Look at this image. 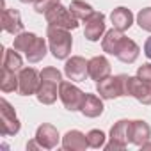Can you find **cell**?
<instances>
[{
  "instance_id": "2e32d148",
  "label": "cell",
  "mask_w": 151,
  "mask_h": 151,
  "mask_svg": "<svg viewBox=\"0 0 151 151\" xmlns=\"http://www.w3.org/2000/svg\"><path fill=\"white\" fill-rule=\"evenodd\" d=\"M2 29L13 36L23 32V22H22V16L16 9H4L2 11Z\"/></svg>"
},
{
  "instance_id": "6da1fadb",
  "label": "cell",
  "mask_w": 151,
  "mask_h": 151,
  "mask_svg": "<svg viewBox=\"0 0 151 151\" xmlns=\"http://www.w3.org/2000/svg\"><path fill=\"white\" fill-rule=\"evenodd\" d=\"M46 39H48V48L52 55L59 60H64L69 57L71 48H73V37L68 29L60 27H52L48 25L46 29Z\"/></svg>"
},
{
  "instance_id": "d4e9b609",
  "label": "cell",
  "mask_w": 151,
  "mask_h": 151,
  "mask_svg": "<svg viewBox=\"0 0 151 151\" xmlns=\"http://www.w3.org/2000/svg\"><path fill=\"white\" fill-rule=\"evenodd\" d=\"M37 36L34 34V32H20V34H16L14 36V41H13V48L14 50H18V52H27L29 50V46L34 43V39H36Z\"/></svg>"
},
{
  "instance_id": "e0dca14e",
  "label": "cell",
  "mask_w": 151,
  "mask_h": 151,
  "mask_svg": "<svg viewBox=\"0 0 151 151\" xmlns=\"http://www.w3.org/2000/svg\"><path fill=\"white\" fill-rule=\"evenodd\" d=\"M110 22L114 25V29L124 32L128 30L132 25H133V13L128 9V7H116L112 13H110Z\"/></svg>"
},
{
  "instance_id": "8992f818",
  "label": "cell",
  "mask_w": 151,
  "mask_h": 151,
  "mask_svg": "<svg viewBox=\"0 0 151 151\" xmlns=\"http://www.w3.org/2000/svg\"><path fill=\"white\" fill-rule=\"evenodd\" d=\"M41 86V71L36 68H22L18 71V94L30 96L36 94Z\"/></svg>"
},
{
  "instance_id": "9c48e42d",
  "label": "cell",
  "mask_w": 151,
  "mask_h": 151,
  "mask_svg": "<svg viewBox=\"0 0 151 151\" xmlns=\"http://www.w3.org/2000/svg\"><path fill=\"white\" fill-rule=\"evenodd\" d=\"M105 14L103 13H98L94 11L93 16H89L86 22H84V36L86 39L89 41H100V37L105 36Z\"/></svg>"
},
{
  "instance_id": "f1b7e54d",
  "label": "cell",
  "mask_w": 151,
  "mask_h": 151,
  "mask_svg": "<svg viewBox=\"0 0 151 151\" xmlns=\"http://www.w3.org/2000/svg\"><path fill=\"white\" fill-rule=\"evenodd\" d=\"M57 4H60V0H37V2H34V11L37 14H45Z\"/></svg>"
},
{
  "instance_id": "83f0119b",
  "label": "cell",
  "mask_w": 151,
  "mask_h": 151,
  "mask_svg": "<svg viewBox=\"0 0 151 151\" xmlns=\"http://www.w3.org/2000/svg\"><path fill=\"white\" fill-rule=\"evenodd\" d=\"M41 80H50V82H57V84H60V82H62V73H60L57 68L46 66V68L41 69Z\"/></svg>"
},
{
  "instance_id": "52a82bcc",
  "label": "cell",
  "mask_w": 151,
  "mask_h": 151,
  "mask_svg": "<svg viewBox=\"0 0 151 151\" xmlns=\"http://www.w3.org/2000/svg\"><path fill=\"white\" fill-rule=\"evenodd\" d=\"M128 119H119L110 128V140L105 144L107 151H123L128 146Z\"/></svg>"
},
{
  "instance_id": "5b68a950",
  "label": "cell",
  "mask_w": 151,
  "mask_h": 151,
  "mask_svg": "<svg viewBox=\"0 0 151 151\" xmlns=\"http://www.w3.org/2000/svg\"><path fill=\"white\" fill-rule=\"evenodd\" d=\"M20 130H22V123L13 105L6 98H2L0 100V133L4 137H11V135H16Z\"/></svg>"
},
{
  "instance_id": "3957f363",
  "label": "cell",
  "mask_w": 151,
  "mask_h": 151,
  "mask_svg": "<svg viewBox=\"0 0 151 151\" xmlns=\"http://www.w3.org/2000/svg\"><path fill=\"white\" fill-rule=\"evenodd\" d=\"M86 94L87 93H84L82 89H78L77 86L71 84V82L62 80L59 84V100L62 101L64 109L69 110V112H77V110L82 109L84 100H86Z\"/></svg>"
},
{
  "instance_id": "9a60e30c",
  "label": "cell",
  "mask_w": 151,
  "mask_h": 151,
  "mask_svg": "<svg viewBox=\"0 0 151 151\" xmlns=\"http://www.w3.org/2000/svg\"><path fill=\"white\" fill-rule=\"evenodd\" d=\"M139 53H140L139 45H137L133 39H130V37L124 36L123 41H121V45H119V48H117L116 57H117L121 62H124V64H133V62L137 60Z\"/></svg>"
},
{
  "instance_id": "4fadbf2b",
  "label": "cell",
  "mask_w": 151,
  "mask_h": 151,
  "mask_svg": "<svg viewBox=\"0 0 151 151\" xmlns=\"http://www.w3.org/2000/svg\"><path fill=\"white\" fill-rule=\"evenodd\" d=\"M89 77L94 82H101L107 77H110L112 73V66L109 62V59L105 55H94L93 59H89Z\"/></svg>"
},
{
  "instance_id": "30bf717a",
  "label": "cell",
  "mask_w": 151,
  "mask_h": 151,
  "mask_svg": "<svg viewBox=\"0 0 151 151\" xmlns=\"http://www.w3.org/2000/svg\"><path fill=\"white\" fill-rule=\"evenodd\" d=\"M151 139V126L144 119H133L128 123V142L142 146Z\"/></svg>"
},
{
  "instance_id": "d6a6232c",
  "label": "cell",
  "mask_w": 151,
  "mask_h": 151,
  "mask_svg": "<svg viewBox=\"0 0 151 151\" xmlns=\"http://www.w3.org/2000/svg\"><path fill=\"white\" fill-rule=\"evenodd\" d=\"M20 2H23V4H29V2H37V0H20Z\"/></svg>"
},
{
  "instance_id": "484cf974",
  "label": "cell",
  "mask_w": 151,
  "mask_h": 151,
  "mask_svg": "<svg viewBox=\"0 0 151 151\" xmlns=\"http://www.w3.org/2000/svg\"><path fill=\"white\" fill-rule=\"evenodd\" d=\"M105 133L101 132V130H91L89 133H87V142H89V147H94V149H98V147H105Z\"/></svg>"
},
{
  "instance_id": "ba28073f",
  "label": "cell",
  "mask_w": 151,
  "mask_h": 151,
  "mask_svg": "<svg viewBox=\"0 0 151 151\" xmlns=\"http://www.w3.org/2000/svg\"><path fill=\"white\" fill-rule=\"evenodd\" d=\"M89 60L80 55H73L64 64V75L71 82H84L89 77Z\"/></svg>"
},
{
  "instance_id": "4316f807",
  "label": "cell",
  "mask_w": 151,
  "mask_h": 151,
  "mask_svg": "<svg viewBox=\"0 0 151 151\" xmlns=\"http://www.w3.org/2000/svg\"><path fill=\"white\" fill-rule=\"evenodd\" d=\"M137 23L142 30L151 32V7H144L137 13Z\"/></svg>"
},
{
  "instance_id": "4dcf8cb0",
  "label": "cell",
  "mask_w": 151,
  "mask_h": 151,
  "mask_svg": "<svg viewBox=\"0 0 151 151\" xmlns=\"http://www.w3.org/2000/svg\"><path fill=\"white\" fill-rule=\"evenodd\" d=\"M144 55L151 60V36L146 39V43H144Z\"/></svg>"
},
{
  "instance_id": "f546056e",
  "label": "cell",
  "mask_w": 151,
  "mask_h": 151,
  "mask_svg": "<svg viewBox=\"0 0 151 151\" xmlns=\"http://www.w3.org/2000/svg\"><path fill=\"white\" fill-rule=\"evenodd\" d=\"M137 77L147 84H151V62H146L137 68Z\"/></svg>"
},
{
  "instance_id": "7c38bea8",
  "label": "cell",
  "mask_w": 151,
  "mask_h": 151,
  "mask_svg": "<svg viewBox=\"0 0 151 151\" xmlns=\"http://www.w3.org/2000/svg\"><path fill=\"white\" fill-rule=\"evenodd\" d=\"M128 96H133L142 105H151V84L140 80L137 75L128 78Z\"/></svg>"
},
{
  "instance_id": "44dd1931",
  "label": "cell",
  "mask_w": 151,
  "mask_h": 151,
  "mask_svg": "<svg viewBox=\"0 0 151 151\" xmlns=\"http://www.w3.org/2000/svg\"><path fill=\"white\" fill-rule=\"evenodd\" d=\"M46 41L43 39V37H36L34 39V43L29 46V50L25 52V57H27V60L30 62V64H36V62H41L45 57H46Z\"/></svg>"
},
{
  "instance_id": "cb8c5ba5",
  "label": "cell",
  "mask_w": 151,
  "mask_h": 151,
  "mask_svg": "<svg viewBox=\"0 0 151 151\" xmlns=\"http://www.w3.org/2000/svg\"><path fill=\"white\" fill-rule=\"evenodd\" d=\"M69 11H71L75 16H77L78 20H82V22H86L89 16L94 14L93 6L87 4V2H84V0H73V2L69 4Z\"/></svg>"
},
{
  "instance_id": "ac0fdd59",
  "label": "cell",
  "mask_w": 151,
  "mask_h": 151,
  "mask_svg": "<svg viewBox=\"0 0 151 151\" xmlns=\"http://www.w3.org/2000/svg\"><path fill=\"white\" fill-rule=\"evenodd\" d=\"M57 82H50V80H41V86L36 93V98L39 103L43 105H53L59 98V89H57Z\"/></svg>"
},
{
  "instance_id": "ffe728a7",
  "label": "cell",
  "mask_w": 151,
  "mask_h": 151,
  "mask_svg": "<svg viewBox=\"0 0 151 151\" xmlns=\"http://www.w3.org/2000/svg\"><path fill=\"white\" fill-rule=\"evenodd\" d=\"M123 37H124V34H123L121 30H117V29L107 30L105 36H103V39H101V48H103V52L109 53V55H116V53H117V48H119V45H121V41H123Z\"/></svg>"
},
{
  "instance_id": "8fae6325",
  "label": "cell",
  "mask_w": 151,
  "mask_h": 151,
  "mask_svg": "<svg viewBox=\"0 0 151 151\" xmlns=\"http://www.w3.org/2000/svg\"><path fill=\"white\" fill-rule=\"evenodd\" d=\"M36 140L39 142V146L43 149H53L59 146L60 142V135L57 132V128L50 123H43L37 126L36 130Z\"/></svg>"
},
{
  "instance_id": "603a6c76",
  "label": "cell",
  "mask_w": 151,
  "mask_h": 151,
  "mask_svg": "<svg viewBox=\"0 0 151 151\" xmlns=\"http://www.w3.org/2000/svg\"><path fill=\"white\" fill-rule=\"evenodd\" d=\"M0 89H2V93H18V73L2 68Z\"/></svg>"
},
{
  "instance_id": "7402d4cb",
  "label": "cell",
  "mask_w": 151,
  "mask_h": 151,
  "mask_svg": "<svg viewBox=\"0 0 151 151\" xmlns=\"http://www.w3.org/2000/svg\"><path fill=\"white\" fill-rule=\"evenodd\" d=\"M2 68L18 73V71L23 68V59H22L20 52L14 50V48H11V50H4V64H2Z\"/></svg>"
},
{
  "instance_id": "1f68e13d",
  "label": "cell",
  "mask_w": 151,
  "mask_h": 151,
  "mask_svg": "<svg viewBox=\"0 0 151 151\" xmlns=\"http://www.w3.org/2000/svg\"><path fill=\"white\" fill-rule=\"evenodd\" d=\"M140 147H142V149H151V142L147 140V142H144V144H142Z\"/></svg>"
},
{
  "instance_id": "d6986e66",
  "label": "cell",
  "mask_w": 151,
  "mask_h": 151,
  "mask_svg": "<svg viewBox=\"0 0 151 151\" xmlns=\"http://www.w3.org/2000/svg\"><path fill=\"white\" fill-rule=\"evenodd\" d=\"M105 110V105H103V98L101 96H96V94H86V100H84V105L80 109V112L86 116V117H100Z\"/></svg>"
},
{
  "instance_id": "7a4b0ae2",
  "label": "cell",
  "mask_w": 151,
  "mask_h": 151,
  "mask_svg": "<svg viewBox=\"0 0 151 151\" xmlns=\"http://www.w3.org/2000/svg\"><path fill=\"white\" fill-rule=\"evenodd\" d=\"M128 75H116V77H107L101 82H96V93L103 100H114L121 96H128Z\"/></svg>"
},
{
  "instance_id": "277c9868",
  "label": "cell",
  "mask_w": 151,
  "mask_h": 151,
  "mask_svg": "<svg viewBox=\"0 0 151 151\" xmlns=\"http://www.w3.org/2000/svg\"><path fill=\"white\" fill-rule=\"evenodd\" d=\"M45 20L52 27H60V29H68V30H75L78 27V18L69 11V7H64L62 4H57L55 7L46 11Z\"/></svg>"
},
{
  "instance_id": "5bb4252c",
  "label": "cell",
  "mask_w": 151,
  "mask_h": 151,
  "mask_svg": "<svg viewBox=\"0 0 151 151\" xmlns=\"http://www.w3.org/2000/svg\"><path fill=\"white\" fill-rule=\"evenodd\" d=\"M86 147H89L87 135L80 130H69L62 137V149L66 151H84Z\"/></svg>"
}]
</instances>
